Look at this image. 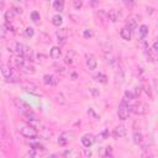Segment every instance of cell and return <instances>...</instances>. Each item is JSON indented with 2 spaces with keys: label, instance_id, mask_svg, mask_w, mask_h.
I'll use <instances>...</instances> for the list:
<instances>
[{
  "label": "cell",
  "instance_id": "obj_1",
  "mask_svg": "<svg viewBox=\"0 0 158 158\" xmlns=\"http://www.w3.org/2000/svg\"><path fill=\"white\" fill-rule=\"evenodd\" d=\"M14 63H15V67L17 69H20L21 72H23L26 74H33L35 73V67L31 63V60H27L26 58H23L21 56H17L16 58H14Z\"/></svg>",
  "mask_w": 158,
  "mask_h": 158
},
{
  "label": "cell",
  "instance_id": "obj_2",
  "mask_svg": "<svg viewBox=\"0 0 158 158\" xmlns=\"http://www.w3.org/2000/svg\"><path fill=\"white\" fill-rule=\"evenodd\" d=\"M19 132L26 138H35L37 137V128L27 122H22L19 125Z\"/></svg>",
  "mask_w": 158,
  "mask_h": 158
},
{
  "label": "cell",
  "instance_id": "obj_3",
  "mask_svg": "<svg viewBox=\"0 0 158 158\" xmlns=\"http://www.w3.org/2000/svg\"><path fill=\"white\" fill-rule=\"evenodd\" d=\"M15 48H16V52H17L19 56L26 58L27 60H32L33 59V51L28 46H26L23 43H20V42H16Z\"/></svg>",
  "mask_w": 158,
  "mask_h": 158
},
{
  "label": "cell",
  "instance_id": "obj_4",
  "mask_svg": "<svg viewBox=\"0 0 158 158\" xmlns=\"http://www.w3.org/2000/svg\"><path fill=\"white\" fill-rule=\"evenodd\" d=\"M0 70H1L2 77L6 79V81H11V83L19 81V77H17V74L14 72V69H12L11 67H9V65L5 64V65H1Z\"/></svg>",
  "mask_w": 158,
  "mask_h": 158
},
{
  "label": "cell",
  "instance_id": "obj_5",
  "mask_svg": "<svg viewBox=\"0 0 158 158\" xmlns=\"http://www.w3.org/2000/svg\"><path fill=\"white\" fill-rule=\"evenodd\" d=\"M130 111L136 115H146L148 112V105L143 101H136L135 104L130 105Z\"/></svg>",
  "mask_w": 158,
  "mask_h": 158
},
{
  "label": "cell",
  "instance_id": "obj_6",
  "mask_svg": "<svg viewBox=\"0 0 158 158\" xmlns=\"http://www.w3.org/2000/svg\"><path fill=\"white\" fill-rule=\"evenodd\" d=\"M130 114H131V111H130V105H128L125 100H122V101L120 102L118 107H117V116H118V118L126 120V118H128Z\"/></svg>",
  "mask_w": 158,
  "mask_h": 158
},
{
  "label": "cell",
  "instance_id": "obj_7",
  "mask_svg": "<svg viewBox=\"0 0 158 158\" xmlns=\"http://www.w3.org/2000/svg\"><path fill=\"white\" fill-rule=\"evenodd\" d=\"M14 101H15V105L19 107V110L23 114V116L35 115V112H33V110L31 109V106H30L28 104H26L25 101H22V100H20V99H15Z\"/></svg>",
  "mask_w": 158,
  "mask_h": 158
},
{
  "label": "cell",
  "instance_id": "obj_8",
  "mask_svg": "<svg viewBox=\"0 0 158 158\" xmlns=\"http://www.w3.org/2000/svg\"><path fill=\"white\" fill-rule=\"evenodd\" d=\"M21 88H22L26 93H30V94H32V95H41L40 90H38V86H37L35 83L23 81V83H21Z\"/></svg>",
  "mask_w": 158,
  "mask_h": 158
},
{
  "label": "cell",
  "instance_id": "obj_9",
  "mask_svg": "<svg viewBox=\"0 0 158 158\" xmlns=\"http://www.w3.org/2000/svg\"><path fill=\"white\" fill-rule=\"evenodd\" d=\"M56 37H57V42H58L59 46L65 44L67 40H68V31H67V28H59L56 32Z\"/></svg>",
  "mask_w": 158,
  "mask_h": 158
},
{
  "label": "cell",
  "instance_id": "obj_10",
  "mask_svg": "<svg viewBox=\"0 0 158 158\" xmlns=\"http://www.w3.org/2000/svg\"><path fill=\"white\" fill-rule=\"evenodd\" d=\"M85 64H86V67H88L90 70L95 69V68H96V65H98L96 57H95L94 54H91V53H88V54L85 56Z\"/></svg>",
  "mask_w": 158,
  "mask_h": 158
},
{
  "label": "cell",
  "instance_id": "obj_11",
  "mask_svg": "<svg viewBox=\"0 0 158 158\" xmlns=\"http://www.w3.org/2000/svg\"><path fill=\"white\" fill-rule=\"evenodd\" d=\"M138 22H139V16H137V15H130V16L126 19V27L133 30V28L137 27Z\"/></svg>",
  "mask_w": 158,
  "mask_h": 158
},
{
  "label": "cell",
  "instance_id": "obj_12",
  "mask_svg": "<svg viewBox=\"0 0 158 158\" xmlns=\"http://www.w3.org/2000/svg\"><path fill=\"white\" fill-rule=\"evenodd\" d=\"M81 144L85 147V148H90L91 144L95 142V136L91 135V133H85L83 137H81Z\"/></svg>",
  "mask_w": 158,
  "mask_h": 158
},
{
  "label": "cell",
  "instance_id": "obj_13",
  "mask_svg": "<svg viewBox=\"0 0 158 158\" xmlns=\"http://www.w3.org/2000/svg\"><path fill=\"white\" fill-rule=\"evenodd\" d=\"M106 17H107V21H111V22H117L121 17V12L118 10H115V9H111L106 12Z\"/></svg>",
  "mask_w": 158,
  "mask_h": 158
},
{
  "label": "cell",
  "instance_id": "obj_14",
  "mask_svg": "<svg viewBox=\"0 0 158 158\" xmlns=\"http://www.w3.org/2000/svg\"><path fill=\"white\" fill-rule=\"evenodd\" d=\"M126 133H127V130H126V127L123 126V125H118V126H116L115 128H114V131H112V136H114V138H121V137H123V136H126Z\"/></svg>",
  "mask_w": 158,
  "mask_h": 158
},
{
  "label": "cell",
  "instance_id": "obj_15",
  "mask_svg": "<svg viewBox=\"0 0 158 158\" xmlns=\"http://www.w3.org/2000/svg\"><path fill=\"white\" fill-rule=\"evenodd\" d=\"M52 135H53L52 130L49 127H46V126H42L40 128V131H37V136H40L43 139H49L52 137Z\"/></svg>",
  "mask_w": 158,
  "mask_h": 158
},
{
  "label": "cell",
  "instance_id": "obj_16",
  "mask_svg": "<svg viewBox=\"0 0 158 158\" xmlns=\"http://www.w3.org/2000/svg\"><path fill=\"white\" fill-rule=\"evenodd\" d=\"M75 59H77V53L74 49H69L64 57V63L68 64V65H73L75 63Z\"/></svg>",
  "mask_w": 158,
  "mask_h": 158
},
{
  "label": "cell",
  "instance_id": "obj_17",
  "mask_svg": "<svg viewBox=\"0 0 158 158\" xmlns=\"http://www.w3.org/2000/svg\"><path fill=\"white\" fill-rule=\"evenodd\" d=\"M123 79H125V72H123L122 67H118V64H117V67L115 69V80H116V83L121 84L123 81Z\"/></svg>",
  "mask_w": 158,
  "mask_h": 158
},
{
  "label": "cell",
  "instance_id": "obj_18",
  "mask_svg": "<svg viewBox=\"0 0 158 158\" xmlns=\"http://www.w3.org/2000/svg\"><path fill=\"white\" fill-rule=\"evenodd\" d=\"M43 83H44L46 85L53 86V85H57L58 79H57L54 75H52V74H44V75H43Z\"/></svg>",
  "mask_w": 158,
  "mask_h": 158
},
{
  "label": "cell",
  "instance_id": "obj_19",
  "mask_svg": "<svg viewBox=\"0 0 158 158\" xmlns=\"http://www.w3.org/2000/svg\"><path fill=\"white\" fill-rule=\"evenodd\" d=\"M120 36H121L125 41H130V40L132 38V30L125 26V27L121 28V31H120Z\"/></svg>",
  "mask_w": 158,
  "mask_h": 158
},
{
  "label": "cell",
  "instance_id": "obj_20",
  "mask_svg": "<svg viewBox=\"0 0 158 158\" xmlns=\"http://www.w3.org/2000/svg\"><path fill=\"white\" fill-rule=\"evenodd\" d=\"M147 35H148V26L141 25V26L138 27V31H137V37H138L139 40H144Z\"/></svg>",
  "mask_w": 158,
  "mask_h": 158
},
{
  "label": "cell",
  "instance_id": "obj_21",
  "mask_svg": "<svg viewBox=\"0 0 158 158\" xmlns=\"http://www.w3.org/2000/svg\"><path fill=\"white\" fill-rule=\"evenodd\" d=\"M157 52L154 48H146V54H147V58L149 62H156L157 59Z\"/></svg>",
  "mask_w": 158,
  "mask_h": 158
},
{
  "label": "cell",
  "instance_id": "obj_22",
  "mask_svg": "<svg viewBox=\"0 0 158 158\" xmlns=\"http://www.w3.org/2000/svg\"><path fill=\"white\" fill-rule=\"evenodd\" d=\"M49 54H51V57H52L53 59H59V58H60V56H62V51H60V48H59V47L54 46V47H52V48H51Z\"/></svg>",
  "mask_w": 158,
  "mask_h": 158
},
{
  "label": "cell",
  "instance_id": "obj_23",
  "mask_svg": "<svg viewBox=\"0 0 158 158\" xmlns=\"http://www.w3.org/2000/svg\"><path fill=\"white\" fill-rule=\"evenodd\" d=\"M94 80L95 81H99L101 84H106L107 83V77L104 73H98V74L94 75Z\"/></svg>",
  "mask_w": 158,
  "mask_h": 158
},
{
  "label": "cell",
  "instance_id": "obj_24",
  "mask_svg": "<svg viewBox=\"0 0 158 158\" xmlns=\"http://www.w3.org/2000/svg\"><path fill=\"white\" fill-rule=\"evenodd\" d=\"M53 9L56 11H58V12L63 11V9H64V0H54L53 1Z\"/></svg>",
  "mask_w": 158,
  "mask_h": 158
},
{
  "label": "cell",
  "instance_id": "obj_25",
  "mask_svg": "<svg viewBox=\"0 0 158 158\" xmlns=\"http://www.w3.org/2000/svg\"><path fill=\"white\" fill-rule=\"evenodd\" d=\"M54 101H56L57 104H59V105H63V104H65V102H67L65 96H64L62 93H57V94L54 95Z\"/></svg>",
  "mask_w": 158,
  "mask_h": 158
},
{
  "label": "cell",
  "instance_id": "obj_26",
  "mask_svg": "<svg viewBox=\"0 0 158 158\" xmlns=\"http://www.w3.org/2000/svg\"><path fill=\"white\" fill-rule=\"evenodd\" d=\"M142 142H143V136H142V133L135 131V132H133V143H136V144H141Z\"/></svg>",
  "mask_w": 158,
  "mask_h": 158
},
{
  "label": "cell",
  "instance_id": "obj_27",
  "mask_svg": "<svg viewBox=\"0 0 158 158\" xmlns=\"http://www.w3.org/2000/svg\"><path fill=\"white\" fill-rule=\"evenodd\" d=\"M62 23H63V17H62L60 15H54V16L52 17V25L59 27Z\"/></svg>",
  "mask_w": 158,
  "mask_h": 158
},
{
  "label": "cell",
  "instance_id": "obj_28",
  "mask_svg": "<svg viewBox=\"0 0 158 158\" xmlns=\"http://www.w3.org/2000/svg\"><path fill=\"white\" fill-rule=\"evenodd\" d=\"M133 99H136V98H135V95H133V93H132L131 90L125 91V94H123V99H122V100H125L126 102H130V101H132Z\"/></svg>",
  "mask_w": 158,
  "mask_h": 158
},
{
  "label": "cell",
  "instance_id": "obj_29",
  "mask_svg": "<svg viewBox=\"0 0 158 158\" xmlns=\"http://www.w3.org/2000/svg\"><path fill=\"white\" fill-rule=\"evenodd\" d=\"M99 153L101 157H109L112 154V149H111V147H105V148H101Z\"/></svg>",
  "mask_w": 158,
  "mask_h": 158
},
{
  "label": "cell",
  "instance_id": "obj_30",
  "mask_svg": "<svg viewBox=\"0 0 158 158\" xmlns=\"http://www.w3.org/2000/svg\"><path fill=\"white\" fill-rule=\"evenodd\" d=\"M15 16H16V14L14 12V10H12V9H11V10H7V11L5 12V20H6L7 22H9V21H11Z\"/></svg>",
  "mask_w": 158,
  "mask_h": 158
},
{
  "label": "cell",
  "instance_id": "obj_31",
  "mask_svg": "<svg viewBox=\"0 0 158 158\" xmlns=\"http://www.w3.org/2000/svg\"><path fill=\"white\" fill-rule=\"evenodd\" d=\"M31 148L35 149V151H44V147L38 143V142H35V143H31Z\"/></svg>",
  "mask_w": 158,
  "mask_h": 158
},
{
  "label": "cell",
  "instance_id": "obj_32",
  "mask_svg": "<svg viewBox=\"0 0 158 158\" xmlns=\"http://www.w3.org/2000/svg\"><path fill=\"white\" fill-rule=\"evenodd\" d=\"M73 7L75 10H80L83 7V0H74L73 1Z\"/></svg>",
  "mask_w": 158,
  "mask_h": 158
},
{
  "label": "cell",
  "instance_id": "obj_33",
  "mask_svg": "<svg viewBox=\"0 0 158 158\" xmlns=\"http://www.w3.org/2000/svg\"><path fill=\"white\" fill-rule=\"evenodd\" d=\"M31 19H32V21H35V22H37L38 20H41V15H40V12H37V11H32V12H31Z\"/></svg>",
  "mask_w": 158,
  "mask_h": 158
},
{
  "label": "cell",
  "instance_id": "obj_34",
  "mask_svg": "<svg viewBox=\"0 0 158 158\" xmlns=\"http://www.w3.org/2000/svg\"><path fill=\"white\" fill-rule=\"evenodd\" d=\"M142 90H143L149 98H152V91H151V86H149V84H148V85H143V86H142Z\"/></svg>",
  "mask_w": 158,
  "mask_h": 158
},
{
  "label": "cell",
  "instance_id": "obj_35",
  "mask_svg": "<svg viewBox=\"0 0 158 158\" xmlns=\"http://www.w3.org/2000/svg\"><path fill=\"white\" fill-rule=\"evenodd\" d=\"M25 35H26L27 37H32V36L35 35V31H33V28H32V27H27V28L25 30Z\"/></svg>",
  "mask_w": 158,
  "mask_h": 158
},
{
  "label": "cell",
  "instance_id": "obj_36",
  "mask_svg": "<svg viewBox=\"0 0 158 158\" xmlns=\"http://www.w3.org/2000/svg\"><path fill=\"white\" fill-rule=\"evenodd\" d=\"M83 36H84L85 38H88V37H93V36H94V32H93L91 30H85V31L83 32Z\"/></svg>",
  "mask_w": 158,
  "mask_h": 158
},
{
  "label": "cell",
  "instance_id": "obj_37",
  "mask_svg": "<svg viewBox=\"0 0 158 158\" xmlns=\"http://www.w3.org/2000/svg\"><path fill=\"white\" fill-rule=\"evenodd\" d=\"M141 91H142V88H141V86H136V88H135V90H133L132 93H133L135 98H137V96H139V95H141Z\"/></svg>",
  "mask_w": 158,
  "mask_h": 158
},
{
  "label": "cell",
  "instance_id": "obj_38",
  "mask_svg": "<svg viewBox=\"0 0 158 158\" xmlns=\"http://www.w3.org/2000/svg\"><path fill=\"white\" fill-rule=\"evenodd\" d=\"M123 4H125L127 7H132L133 4H135V0H123Z\"/></svg>",
  "mask_w": 158,
  "mask_h": 158
},
{
  "label": "cell",
  "instance_id": "obj_39",
  "mask_svg": "<svg viewBox=\"0 0 158 158\" xmlns=\"http://www.w3.org/2000/svg\"><path fill=\"white\" fill-rule=\"evenodd\" d=\"M12 10H14V12H15L16 15L22 14V9H21V7H12Z\"/></svg>",
  "mask_w": 158,
  "mask_h": 158
},
{
  "label": "cell",
  "instance_id": "obj_40",
  "mask_svg": "<svg viewBox=\"0 0 158 158\" xmlns=\"http://www.w3.org/2000/svg\"><path fill=\"white\" fill-rule=\"evenodd\" d=\"M142 149H143V151H148L149 148H147L146 146H143V148H142ZM143 156H153V154H152V153H148V152H147V153L144 152V153H143Z\"/></svg>",
  "mask_w": 158,
  "mask_h": 158
},
{
  "label": "cell",
  "instance_id": "obj_41",
  "mask_svg": "<svg viewBox=\"0 0 158 158\" xmlns=\"http://www.w3.org/2000/svg\"><path fill=\"white\" fill-rule=\"evenodd\" d=\"M84 154H85V156H91V151H90L89 148H85V152H84Z\"/></svg>",
  "mask_w": 158,
  "mask_h": 158
},
{
  "label": "cell",
  "instance_id": "obj_42",
  "mask_svg": "<svg viewBox=\"0 0 158 158\" xmlns=\"http://www.w3.org/2000/svg\"><path fill=\"white\" fill-rule=\"evenodd\" d=\"M4 6H5V0H0V11L4 9Z\"/></svg>",
  "mask_w": 158,
  "mask_h": 158
},
{
  "label": "cell",
  "instance_id": "obj_43",
  "mask_svg": "<svg viewBox=\"0 0 158 158\" xmlns=\"http://www.w3.org/2000/svg\"><path fill=\"white\" fill-rule=\"evenodd\" d=\"M1 40H2V37L0 36V46H1Z\"/></svg>",
  "mask_w": 158,
  "mask_h": 158
},
{
  "label": "cell",
  "instance_id": "obj_44",
  "mask_svg": "<svg viewBox=\"0 0 158 158\" xmlns=\"http://www.w3.org/2000/svg\"><path fill=\"white\" fill-rule=\"evenodd\" d=\"M16 1H19V2H20V1H22V0H16Z\"/></svg>",
  "mask_w": 158,
  "mask_h": 158
}]
</instances>
